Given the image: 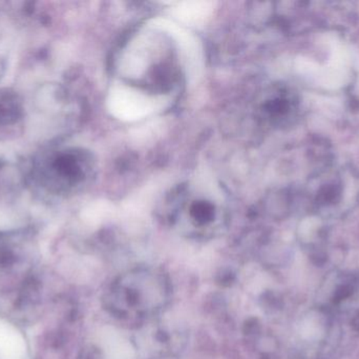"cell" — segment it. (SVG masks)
Returning a JSON list of instances; mask_svg holds the SVG:
<instances>
[{
	"instance_id": "6da1fadb",
	"label": "cell",
	"mask_w": 359,
	"mask_h": 359,
	"mask_svg": "<svg viewBox=\"0 0 359 359\" xmlns=\"http://www.w3.org/2000/svg\"><path fill=\"white\" fill-rule=\"evenodd\" d=\"M165 274L139 268L119 276L109 287L105 306L111 315L126 322H142L159 313L170 301Z\"/></svg>"
},
{
	"instance_id": "7a4b0ae2",
	"label": "cell",
	"mask_w": 359,
	"mask_h": 359,
	"mask_svg": "<svg viewBox=\"0 0 359 359\" xmlns=\"http://www.w3.org/2000/svg\"><path fill=\"white\" fill-rule=\"evenodd\" d=\"M92 171L90 154L79 150H63L44 160L39 179L50 191L67 193L83 185Z\"/></svg>"
},
{
	"instance_id": "3957f363",
	"label": "cell",
	"mask_w": 359,
	"mask_h": 359,
	"mask_svg": "<svg viewBox=\"0 0 359 359\" xmlns=\"http://www.w3.org/2000/svg\"><path fill=\"white\" fill-rule=\"evenodd\" d=\"M172 219L180 229L189 236L194 237H210L215 235L224 223L223 215L217 204L211 200H192L180 209Z\"/></svg>"
},
{
	"instance_id": "277c9868",
	"label": "cell",
	"mask_w": 359,
	"mask_h": 359,
	"mask_svg": "<svg viewBox=\"0 0 359 359\" xmlns=\"http://www.w3.org/2000/svg\"><path fill=\"white\" fill-rule=\"evenodd\" d=\"M20 105L16 96L10 93H0V124H10L19 117Z\"/></svg>"
}]
</instances>
